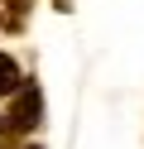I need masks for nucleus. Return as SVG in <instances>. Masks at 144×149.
<instances>
[{
  "instance_id": "7ed1b4c3",
  "label": "nucleus",
  "mask_w": 144,
  "mask_h": 149,
  "mask_svg": "<svg viewBox=\"0 0 144 149\" xmlns=\"http://www.w3.org/2000/svg\"><path fill=\"white\" fill-rule=\"evenodd\" d=\"M19 87H24V77H19V63L0 53V96H10V91H19Z\"/></svg>"
},
{
  "instance_id": "f257e3e1",
  "label": "nucleus",
  "mask_w": 144,
  "mask_h": 149,
  "mask_svg": "<svg viewBox=\"0 0 144 149\" xmlns=\"http://www.w3.org/2000/svg\"><path fill=\"white\" fill-rule=\"evenodd\" d=\"M5 125L15 130V135H24V130H34V125H38V87H34V82H24V87H19L15 111H10Z\"/></svg>"
},
{
  "instance_id": "f03ea898",
  "label": "nucleus",
  "mask_w": 144,
  "mask_h": 149,
  "mask_svg": "<svg viewBox=\"0 0 144 149\" xmlns=\"http://www.w3.org/2000/svg\"><path fill=\"white\" fill-rule=\"evenodd\" d=\"M24 19H29V0H0V24L24 29Z\"/></svg>"
},
{
  "instance_id": "20e7f679",
  "label": "nucleus",
  "mask_w": 144,
  "mask_h": 149,
  "mask_svg": "<svg viewBox=\"0 0 144 149\" xmlns=\"http://www.w3.org/2000/svg\"><path fill=\"white\" fill-rule=\"evenodd\" d=\"M19 149H38V144H19Z\"/></svg>"
}]
</instances>
